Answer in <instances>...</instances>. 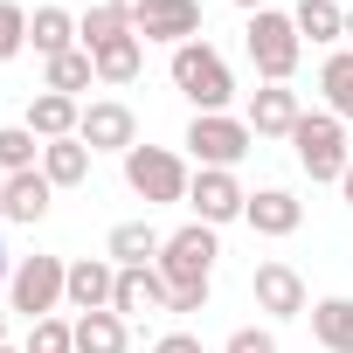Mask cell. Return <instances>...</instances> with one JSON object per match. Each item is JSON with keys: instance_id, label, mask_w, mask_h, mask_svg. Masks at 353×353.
<instances>
[{"instance_id": "6da1fadb", "label": "cell", "mask_w": 353, "mask_h": 353, "mask_svg": "<svg viewBox=\"0 0 353 353\" xmlns=\"http://www.w3.org/2000/svg\"><path fill=\"white\" fill-rule=\"evenodd\" d=\"M166 77H173V90H181L194 111H229V97H236V77H229L222 49H215V42H201V35L173 49Z\"/></svg>"}, {"instance_id": "7a4b0ae2", "label": "cell", "mask_w": 353, "mask_h": 353, "mask_svg": "<svg viewBox=\"0 0 353 353\" xmlns=\"http://www.w3.org/2000/svg\"><path fill=\"white\" fill-rule=\"evenodd\" d=\"M243 49H250V63H256V77H263V83H291V77H298V56H305V35H298V21H291V14L263 8V14H250Z\"/></svg>"}, {"instance_id": "3957f363", "label": "cell", "mask_w": 353, "mask_h": 353, "mask_svg": "<svg viewBox=\"0 0 353 353\" xmlns=\"http://www.w3.org/2000/svg\"><path fill=\"white\" fill-rule=\"evenodd\" d=\"M188 159L181 152H166V145H132L125 152V188L145 201V208H173V201H188Z\"/></svg>"}, {"instance_id": "277c9868", "label": "cell", "mask_w": 353, "mask_h": 353, "mask_svg": "<svg viewBox=\"0 0 353 353\" xmlns=\"http://www.w3.org/2000/svg\"><path fill=\"white\" fill-rule=\"evenodd\" d=\"M215 256H222L215 229H208V222H188V229L166 236V250H159L152 270L166 277V291H188V284H215Z\"/></svg>"}, {"instance_id": "5b68a950", "label": "cell", "mask_w": 353, "mask_h": 353, "mask_svg": "<svg viewBox=\"0 0 353 353\" xmlns=\"http://www.w3.org/2000/svg\"><path fill=\"white\" fill-rule=\"evenodd\" d=\"M291 152H298V166L312 173V181H332V188H339V173L353 166L346 159V125L332 111H305L298 132H291Z\"/></svg>"}, {"instance_id": "8992f818", "label": "cell", "mask_w": 353, "mask_h": 353, "mask_svg": "<svg viewBox=\"0 0 353 353\" xmlns=\"http://www.w3.org/2000/svg\"><path fill=\"white\" fill-rule=\"evenodd\" d=\"M188 152H194V166H243L250 159V145H256V132L243 125V118H229V111H194V125H188V139H181Z\"/></svg>"}, {"instance_id": "52a82bcc", "label": "cell", "mask_w": 353, "mask_h": 353, "mask_svg": "<svg viewBox=\"0 0 353 353\" xmlns=\"http://www.w3.org/2000/svg\"><path fill=\"white\" fill-rule=\"evenodd\" d=\"M63 291H70V263L63 256H21L14 263V284H8V305L35 325V319H49L63 305Z\"/></svg>"}, {"instance_id": "ba28073f", "label": "cell", "mask_w": 353, "mask_h": 353, "mask_svg": "<svg viewBox=\"0 0 353 353\" xmlns=\"http://www.w3.org/2000/svg\"><path fill=\"white\" fill-rule=\"evenodd\" d=\"M188 208H194V222L222 229V222H243L250 194H243V181H236L229 166H201L194 181H188Z\"/></svg>"}, {"instance_id": "9c48e42d", "label": "cell", "mask_w": 353, "mask_h": 353, "mask_svg": "<svg viewBox=\"0 0 353 353\" xmlns=\"http://www.w3.org/2000/svg\"><path fill=\"white\" fill-rule=\"evenodd\" d=\"M77 139L90 145V152H132L139 145V118H132V104H118V97H97V104H83V125H77Z\"/></svg>"}, {"instance_id": "30bf717a", "label": "cell", "mask_w": 353, "mask_h": 353, "mask_svg": "<svg viewBox=\"0 0 353 353\" xmlns=\"http://www.w3.org/2000/svg\"><path fill=\"white\" fill-rule=\"evenodd\" d=\"M250 298H256V312H270V319H298V312H312V298H305V277L291 270V263H256V277H250Z\"/></svg>"}, {"instance_id": "8fae6325", "label": "cell", "mask_w": 353, "mask_h": 353, "mask_svg": "<svg viewBox=\"0 0 353 353\" xmlns=\"http://www.w3.org/2000/svg\"><path fill=\"white\" fill-rule=\"evenodd\" d=\"M298 118H305V104H298V90H291V83H263V90H250L243 125H250L256 139H291V132H298Z\"/></svg>"}, {"instance_id": "7c38bea8", "label": "cell", "mask_w": 353, "mask_h": 353, "mask_svg": "<svg viewBox=\"0 0 353 353\" xmlns=\"http://www.w3.org/2000/svg\"><path fill=\"white\" fill-rule=\"evenodd\" d=\"M49 201H56V188H49L42 166H35V173H8V181H0V215L21 222V229H35V222L49 215Z\"/></svg>"}, {"instance_id": "4fadbf2b", "label": "cell", "mask_w": 353, "mask_h": 353, "mask_svg": "<svg viewBox=\"0 0 353 353\" xmlns=\"http://www.w3.org/2000/svg\"><path fill=\"white\" fill-rule=\"evenodd\" d=\"M243 222H250L256 236H298L305 201H298L291 188H256V194H250V208H243Z\"/></svg>"}, {"instance_id": "5bb4252c", "label": "cell", "mask_w": 353, "mask_h": 353, "mask_svg": "<svg viewBox=\"0 0 353 353\" xmlns=\"http://www.w3.org/2000/svg\"><path fill=\"white\" fill-rule=\"evenodd\" d=\"M111 291H118V263L111 256H77L70 263V305L77 312H111Z\"/></svg>"}, {"instance_id": "9a60e30c", "label": "cell", "mask_w": 353, "mask_h": 353, "mask_svg": "<svg viewBox=\"0 0 353 353\" xmlns=\"http://www.w3.org/2000/svg\"><path fill=\"white\" fill-rule=\"evenodd\" d=\"M159 250H166V236H159L152 222H118V229L104 236V256H111L118 270H152Z\"/></svg>"}, {"instance_id": "2e32d148", "label": "cell", "mask_w": 353, "mask_h": 353, "mask_svg": "<svg viewBox=\"0 0 353 353\" xmlns=\"http://www.w3.org/2000/svg\"><path fill=\"white\" fill-rule=\"evenodd\" d=\"M194 35H201V0H159L139 28V42H166V49H181Z\"/></svg>"}, {"instance_id": "e0dca14e", "label": "cell", "mask_w": 353, "mask_h": 353, "mask_svg": "<svg viewBox=\"0 0 353 353\" xmlns=\"http://www.w3.org/2000/svg\"><path fill=\"white\" fill-rule=\"evenodd\" d=\"M77 125H83V104H77V97H63V90H42V97L28 104V132H35L42 145L77 139Z\"/></svg>"}, {"instance_id": "ac0fdd59", "label": "cell", "mask_w": 353, "mask_h": 353, "mask_svg": "<svg viewBox=\"0 0 353 353\" xmlns=\"http://www.w3.org/2000/svg\"><path fill=\"white\" fill-rule=\"evenodd\" d=\"M111 312L132 325L139 312H166V277L159 270H118V291H111Z\"/></svg>"}, {"instance_id": "d6986e66", "label": "cell", "mask_w": 353, "mask_h": 353, "mask_svg": "<svg viewBox=\"0 0 353 353\" xmlns=\"http://www.w3.org/2000/svg\"><path fill=\"white\" fill-rule=\"evenodd\" d=\"M28 42H35V56H42V63H49V56L83 49V42H77V14H63V8H35V14H28Z\"/></svg>"}, {"instance_id": "ffe728a7", "label": "cell", "mask_w": 353, "mask_h": 353, "mask_svg": "<svg viewBox=\"0 0 353 353\" xmlns=\"http://www.w3.org/2000/svg\"><path fill=\"white\" fill-rule=\"evenodd\" d=\"M132 325L118 312H77V353H125Z\"/></svg>"}, {"instance_id": "44dd1931", "label": "cell", "mask_w": 353, "mask_h": 353, "mask_svg": "<svg viewBox=\"0 0 353 353\" xmlns=\"http://www.w3.org/2000/svg\"><path fill=\"white\" fill-rule=\"evenodd\" d=\"M312 339L325 353H353V298H319L312 305Z\"/></svg>"}, {"instance_id": "7402d4cb", "label": "cell", "mask_w": 353, "mask_h": 353, "mask_svg": "<svg viewBox=\"0 0 353 353\" xmlns=\"http://www.w3.org/2000/svg\"><path fill=\"white\" fill-rule=\"evenodd\" d=\"M42 173H49V188H83V181H90V145H83V139L42 145Z\"/></svg>"}, {"instance_id": "603a6c76", "label": "cell", "mask_w": 353, "mask_h": 353, "mask_svg": "<svg viewBox=\"0 0 353 353\" xmlns=\"http://www.w3.org/2000/svg\"><path fill=\"white\" fill-rule=\"evenodd\" d=\"M90 63H97V83H111V90H125V83H139V70H145V42H139V35H125V42H111V49H97Z\"/></svg>"}, {"instance_id": "cb8c5ba5", "label": "cell", "mask_w": 353, "mask_h": 353, "mask_svg": "<svg viewBox=\"0 0 353 353\" xmlns=\"http://www.w3.org/2000/svg\"><path fill=\"white\" fill-rule=\"evenodd\" d=\"M319 90H325V111H332L339 125H353V49H332V56H325Z\"/></svg>"}, {"instance_id": "d4e9b609", "label": "cell", "mask_w": 353, "mask_h": 353, "mask_svg": "<svg viewBox=\"0 0 353 353\" xmlns=\"http://www.w3.org/2000/svg\"><path fill=\"white\" fill-rule=\"evenodd\" d=\"M291 21H298L305 42H346V8L339 0H298Z\"/></svg>"}, {"instance_id": "484cf974", "label": "cell", "mask_w": 353, "mask_h": 353, "mask_svg": "<svg viewBox=\"0 0 353 353\" xmlns=\"http://www.w3.org/2000/svg\"><path fill=\"white\" fill-rule=\"evenodd\" d=\"M97 83V63H90V49H70V56H49L42 63V90H63V97H77V90H90Z\"/></svg>"}, {"instance_id": "4316f807", "label": "cell", "mask_w": 353, "mask_h": 353, "mask_svg": "<svg viewBox=\"0 0 353 353\" xmlns=\"http://www.w3.org/2000/svg\"><path fill=\"white\" fill-rule=\"evenodd\" d=\"M125 35H132V21L111 8V0H104V8H90V14H77V42H83L90 56H97V49H111V42H125Z\"/></svg>"}, {"instance_id": "83f0119b", "label": "cell", "mask_w": 353, "mask_h": 353, "mask_svg": "<svg viewBox=\"0 0 353 353\" xmlns=\"http://www.w3.org/2000/svg\"><path fill=\"white\" fill-rule=\"evenodd\" d=\"M42 166V139L28 125H0V173H35Z\"/></svg>"}, {"instance_id": "f1b7e54d", "label": "cell", "mask_w": 353, "mask_h": 353, "mask_svg": "<svg viewBox=\"0 0 353 353\" xmlns=\"http://www.w3.org/2000/svg\"><path fill=\"white\" fill-rule=\"evenodd\" d=\"M21 353H77V319H56V312H49V319H35Z\"/></svg>"}, {"instance_id": "f546056e", "label": "cell", "mask_w": 353, "mask_h": 353, "mask_svg": "<svg viewBox=\"0 0 353 353\" xmlns=\"http://www.w3.org/2000/svg\"><path fill=\"white\" fill-rule=\"evenodd\" d=\"M28 49V8L21 0H0V63H14Z\"/></svg>"}, {"instance_id": "4dcf8cb0", "label": "cell", "mask_w": 353, "mask_h": 353, "mask_svg": "<svg viewBox=\"0 0 353 353\" xmlns=\"http://www.w3.org/2000/svg\"><path fill=\"white\" fill-rule=\"evenodd\" d=\"M222 353H277V332H270V325H236V332L222 339Z\"/></svg>"}, {"instance_id": "1f68e13d", "label": "cell", "mask_w": 353, "mask_h": 353, "mask_svg": "<svg viewBox=\"0 0 353 353\" xmlns=\"http://www.w3.org/2000/svg\"><path fill=\"white\" fill-rule=\"evenodd\" d=\"M208 305V284H188V291H166V312L173 319H188V312H201Z\"/></svg>"}, {"instance_id": "d6a6232c", "label": "cell", "mask_w": 353, "mask_h": 353, "mask_svg": "<svg viewBox=\"0 0 353 353\" xmlns=\"http://www.w3.org/2000/svg\"><path fill=\"white\" fill-rule=\"evenodd\" d=\"M152 353H201V339L173 325V332H159V339H152Z\"/></svg>"}, {"instance_id": "836d02e7", "label": "cell", "mask_w": 353, "mask_h": 353, "mask_svg": "<svg viewBox=\"0 0 353 353\" xmlns=\"http://www.w3.org/2000/svg\"><path fill=\"white\" fill-rule=\"evenodd\" d=\"M111 8H118V14H125V21H132V35H139V28H145V14H152V8H159V0H111Z\"/></svg>"}, {"instance_id": "e575fe53", "label": "cell", "mask_w": 353, "mask_h": 353, "mask_svg": "<svg viewBox=\"0 0 353 353\" xmlns=\"http://www.w3.org/2000/svg\"><path fill=\"white\" fill-rule=\"evenodd\" d=\"M339 194H346V208H353V166H346V173H339Z\"/></svg>"}, {"instance_id": "d590c367", "label": "cell", "mask_w": 353, "mask_h": 353, "mask_svg": "<svg viewBox=\"0 0 353 353\" xmlns=\"http://www.w3.org/2000/svg\"><path fill=\"white\" fill-rule=\"evenodd\" d=\"M236 8H243V14H263V8H270V0H236Z\"/></svg>"}, {"instance_id": "8d00e7d4", "label": "cell", "mask_w": 353, "mask_h": 353, "mask_svg": "<svg viewBox=\"0 0 353 353\" xmlns=\"http://www.w3.org/2000/svg\"><path fill=\"white\" fill-rule=\"evenodd\" d=\"M0 284H14V270H8V250H0Z\"/></svg>"}, {"instance_id": "74e56055", "label": "cell", "mask_w": 353, "mask_h": 353, "mask_svg": "<svg viewBox=\"0 0 353 353\" xmlns=\"http://www.w3.org/2000/svg\"><path fill=\"white\" fill-rule=\"evenodd\" d=\"M346 49H353V8H346Z\"/></svg>"}, {"instance_id": "f35d334b", "label": "cell", "mask_w": 353, "mask_h": 353, "mask_svg": "<svg viewBox=\"0 0 353 353\" xmlns=\"http://www.w3.org/2000/svg\"><path fill=\"white\" fill-rule=\"evenodd\" d=\"M0 346H8V312H0Z\"/></svg>"}, {"instance_id": "ab89813d", "label": "cell", "mask_w": 353, "mask_h": 353, "mask_svg": "<svg viewBox=\"0 0 353 353\" xmlns=\"http://www.w3.org/2000/svg\"><path fill=\"white\" fill-rule=\"evenodd\" d=\"M0 353H21V346H0Z\"/></svg>"}, {"instance_id": "60d3db41", "label": "cell", "mask_w": 353, "mask_h": 353, "mask_svg": "<svg viewBox=\"0 0 353 353\" xmlns=\"http://www.w3.org/2000/svg\"><path fill=\"white\" fill-rule=\"evenodd\" d=\"M0 181H8V173H0Z\"/></svg>"}]
</instances>
